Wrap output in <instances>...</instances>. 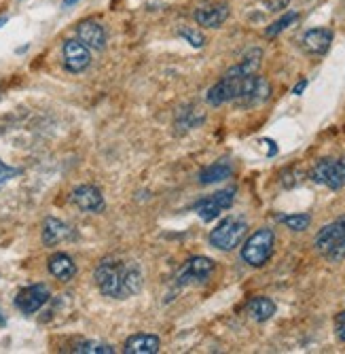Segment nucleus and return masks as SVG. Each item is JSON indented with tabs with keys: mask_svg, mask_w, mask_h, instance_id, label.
<instances>
[{
	"mask_svg": "<svg viewBox=\"0 0 345 354\" xmlns=\"http://www.w3.org/2000/svg\"><path fill=\"white\" fill-rule=\"evenodd\" d=\"M77 37L89 49L102 51L106 47V30L98 21H81L77 26Z\"/></svg>",
	"mask_w": 345,
	"mask_h": 354,
	"instance_id": "2eb2a0df",
	"label": "nucleus"
},
{
	"mask_svg": "<svg viewBox=\"0 0 345 354\" xmlns=\"http://www.w3.org/2000/svg\"><path fill=\"white\" fill-rule=\"evenodd\" d=\"M335 331H337V339L345 342V310L337 314L335 318Z\"/></svg>",
	"mask_w": 345,
	"mask_h": 354,
	"instance_id": "cd10ccee",
	"label": "nucleus"
},
{
	"mask_svg": "<svg viewBox=\"0 0 345 354\" xmlns=\"http://www.w3.org/2000/svg\"><path fill=\"white\" fill-rule=\"evenodd\" d=\"M246 312L257 323H265V320H269L275 314V304L269 297H253L246 306Z\"/></svg>",
	"mask_w": 345,
	"mask_h": 354,
	"instance_id": "aec40b11",
	"label": "nucleus"
},
{
	"mask_svg": "<svg viewBox=\"0 0 345 354\" xmlns=\"http://www.w3.org/2000/svg\"><path fill=\"white\" fill-rule=\"evenodd\" d=\"M305 87H307V79H301V81H299V83L295 85L293 93H295V95H301V93L305 91Z\"/></svg>",
	"mask_w": 345,
	"mask_h": 354,
	"instance_id": "c85d7f7f",
	"label": "nucleus"
},
{
	"mask_svg": "<svg viewBox=\"0 0 345 354\" xmlns=\"http://www.w3.org/2000/svg\"><path fill=\"white\" fill-rule=\"evenodd\" d=\"M277 221L282 225H286L288 230L293 232H305L309 225H311V216L307 212H299V214H282L277 216Z\"/></svg>",
	"mask_w": 345,
	"mask_h": 354,
	"instance_id": "4be33fe9",
	"label": "nucleus"
},
{
	"mask_svg": "<svg viewBox=\"0 0 345 354\" xmlns=\"http://www.w3.org/2000/svg\"><path fill=\"white\" fill-rule=\"evenodd\" d=\"M0 98H3V87H0Z\"/></svg>",
	"mask_w": 345,
	"mask_h": 354,
	"instance_id": "473e14b6",
	"label": "nucleus"
},
{
	"mask_svg": "<svg viewBox=\"0 0 345 354\" xmlns=\"http://www.w3.org/2000/svg\"><path fill=\"white\" fill-rule=\"evenodd\" d=\"M49 297H51V291L47 284H30L17 293L15 308L21 314H34L49 301Z\"/></svg>",
	"mask_w": 345,
	"mask_h": 354,
	"instance_id": "9d476101",
	"label": "nucleus"
},
{
	"mask_svg": "<svg viewBox=\"0 0 345 354\" xmlns=\"http://www.w3.org/2000/svg\"><path fill=\"white\" fill-rule=\"evenodd\" d=\"M248 232V223L244 216H227L210 232V244L218 250H233L241 244Z\"/></svg>",
	"mask_w": 345,
	"mask_h": 354,
	"instance_id": "20e7f679",
	"label": "nucleus"
},
{
	"mask_svg": "<svg viewBox=\"0 0 345 354\" xmlns=\"http://www.w3.org/2000/svg\"><path fill=\"white\" fill-rule=\"evenodd\" d=\"M72 204L77 208H81L83 212H89V214H98L106 208V202H104V196L98 187L93 185H81L72 191L70 196Z\"/></svg>",
	"mask_w": 345,
	"mask_h": 354,
	"instance_id": "9b49d317",
	"label": "nucleus"
},
{
	"mask_svg": "<svg viewBox=\"0 0 345 354\" xmlns=\"http://www.w3.org/2000/svg\"><path fill=\"white\" fill-rule=\"evenodd\" d=\"M93 280H96L100 293L104 297L112 299H128L140 293L144 284V276L138 268V263L128 261H110L104 259L96 272H93Z\"/></svg>",
	"mask_w": 345,
	"mask_h": 354,
	"instance_id": "f257e3e1",
	"label": "nucleus"
},
{
	"mask_svg": "<svg viewBox=\"0 0 345 354\" xmlns=\"http://www.w3.org/2000/svg\"><path fill=\"white\" fill-rule=\"evenodd\" d=\"M261 3L267 7V11L271 13H279V11H284L288 7L290 0H261Z\"/></svg>",
	"mask_w": 345,
	"mask_h": 354,
	"instance_id": "bb28decb",
	"label": "nucleus"
},
{
	"mask_svg": "<svg viewBox=\"0 0 345 354\" xmlns=\"http://www.w3.org/2000/svg\"><path fill=\"white\" fill-rule=\"evenodd\" d=\"M303 49L311 55H324L331 49L333 32L328 28H311L303 35Z\"/></svg>",
	"mask_w": 345,
	"mask_h": 354,
	"instance_id": "4468645a",
	"label": "nucleus"
},
{
	"mask_svg": "<svg viewBox=\"0 0 345 354\" xmlns=\"http://www.w3.org/2000/svg\"><path fill=\"white\" fill-rule=\"evenodd\" d=\"M299 19V13H295V11H288V13H284L279 19H275L267 30H265V37H269V39H273V37H277L279 32H284L288 26H293L295 21Z\"/></svg>",
	"mask_w": 345,
	"mask_h": 354,
	"instance_id": "5701e85b",
	"label": "nucleus"
},
{
	"mask_svg": "<svg viewBox=\"0 0 345 354\" xmlns=\"http://www.w3.org/2000/svg\"><path fill=\"white\" fill-rule=\"evenodd\" d=\"M77 3H79V0H61V9H70Z\"/></svg>",
	"mask_w": 345,
	"mask_h": 354,
	"instance_id": "c756f323",
	"label": "nucleus"
},
{
	"mask_svg": "<svg viewBox=\"0 0 345 354\" xmlns=\"http://www.w3.org/2000/svg\"><path fill=\"white\" fill-rule=\"evenodd\" d=\"M72 238V227L64 221L55 216H47L43 223V244L45 246H57L59 242H66Z\"/></svg>",
	"mask_w": 345,
	"mask_h": 354,
	"instance_id": "dca6fc26",
	"label": "nucleus"
},
{
	"mask_svg": "<svg viewBox=\"0 0 345 354\" xmlns=\"http://www.w3.org/2000/svg\"><path fill=\"white\" fill-rule=\"evenodd\" d=\"M231 174H233V166L229 162H216V164H212L199 172V183L201 185H214V183L231 178Z\"/></svg>",
	"mask_w": 345,
	"mask_h": 354,
	"instance_id": "412c9836",
	"label": "nucleus"
},
{
	"mask_svg": "<svg viewBox=\"0 0 345 354\" xmlns=\"http://www.w3.org/2000/svg\"><path fill=\"white\" fill-rule=\"evenodd\" d=\"M7 24V17H0V28H3Z\"/></svg>",
	"mask_w": 345,
	"mask_h": 354,
	"instance_id": "2f4dec72",
	"label": "nucleus"
},
{
	"mask_svg": "<svg viewBox=\"0 0 345 354\" xmlns=\"http://www.w3.org/2000/svg\"><path fill=\"white\" fill-rule=\"evenodd\" d=\"M273 244H275V234L269 227L257 230L250 236L244 246H241V259L250 268H263L273 254Z\"/></svg>",
	"mask_w": 345,
	"mask_h": 354,
	"instance_id": "7ed1b4c3",
	"label": "nucleus"
},
{
	"mask_svg": "<svg viewBox=\"0 0 345 354\" xmlns=\"http://www.w3.org/2000/svg\"><path fill=\"white\" fill-rule=\"evenodd\" d=\"M229 5L227 3H206V5H199L193 13L197 26H204V28H221L227 19H229Z\"/></svg>",
	"mask_w": 345,
	"mask_h": 354,
	"instance_id": "ddd939ff",
	"label": "nucleus"
},
{
	"mask_svg": "<svg viewBox=\"0 0 345 354\" xmlns=\"http://www.w3.org/2000/svg\"><path fill=\"white\" fill-rule=\"evenodd\" d=\"M7 323V320H5V316H3V310H0V327H3Z\"/></svg>",
	"mask_w": 345,
	"mask_h": 354,
	"instance_id": "7c9ffc66",
	"label": "nucleus"
},
{
	"mask_svg": "<svg viewBox=\"0 0 345 354\" xmlns=\"http://www.w3.org/2000/svg\"><path fill=\"white\" fill-rule=\"evenodd\" d=\"M311 180L318 183V185H324L333 191H339L345 187V157H324L320 162L311 168L309 172Z\"/></svg>",
	"mask_w": 345,
	"mask_h": 354,
	"instance_id": "39448f33",
	"label": "nucleus"
},
{
	"mask_svg": "<svg viewBox=\"0 0 345 354\" xmlns=\"http://www.w3.org/2000/svg\"><path fill=\"white\" fill-rule=\"evenodd\" d=\"M269 98H271L269 81L259 75H248L241 81V91H239V98L235 100V104L239 109H253V106L267 102Z\"/></svg>",
	"mask_w": 345,
	"mask_h": 354,
	"instance_id": "423d86ee",
	"label": "nucleus"
},
{
	"mask_svg": "<svg viewBox=\"0 0 345 354\" xmlns=\"http://www.w3.org/2000/svg\"><path fill=\"white\" fill-rule=\"evenodd\" d=\"M19 174V170L17 168H11V166H7L5 162H0V187L3 185H7L11 178H15Z\"/></svg>",
	"mask_w": 345,
	"mask_h": 354,
	"instance_id": "a878e982",
	"label": "nucleus"
},
{
	"mask_svg": "<svg viewBox=\"0 0 345 354\" xmlns=\"http://www.w3.org/2000/svg\"><path fill=\"white\" fill-rule=\"evenodd\" d=\"M214 272V261L208 259V257H191L189 261L184 263V268L178 272L176 276V286H189V284H197V282H206Z\"/></svg>",
	"mask_w": 345,
	"mask_h": 354,
	"instance_id": "6e6552de",
	"label": "nucleus"
},
{
	"mask_svg": "<svg viewBox=\"0 0 345 354\" xmlns=\"http://www.w3.org/2000/svg\"><path fill=\"white\" fill-rule=\"evenodd\" d=\"M180 37L189 43L191 47H195V49H201L204 45H206V37L201 35V32L197 30V28H182L180 30Z\"/></svg>",
	"mask_w": 345,
	"mask_h": 354,
	"instance_id": "393cba45",
	"label": "nucleus"
},
{
	"mask_svg": "<svg viewBox=\"0 0 345 354\" xmlns=\"http://www.w3.org/2000/svg\"><path fill=\"white\" fill-rule=\"evenodd\" d=\"M61 53H64V66L70 73H83L91 64V49L87 45H83L79 39L64 41Z\"/></svg>",
	"mask_w": 345,
	"mask_h": 354,
	"instance_id": "f8f14e48",
	"label": "nucleus"
},
{
	"mask_svg": "<svg viewBox=\"0 0 345 354\" xmlns=\"http://www.w3.org/2000/svg\"><path fill=\"white\" fill-rule=\"evenodd\" d=\"M235 202V189H223V191H216L214 196L201 198L199 202H195L193 210L201 216L204 223L214 221L216 216H221L225 210H229Z\"/></svg>",
	"mask_w": 345,
	"mask_h": 354,
	"instance_id": "0eeeda50",
	"label": "nucleus"
},
{
	"mask_svg": "<svg viewBox=\"0 0 345 354\" xmlns=\"http://www.w3.org/2000/svg\"><path fill=\"white\" fill-rule=\"evenodd\" d=\"M75 352H81V354H112L115 348L108 344H100V342H81V344H77Z\"/></svg>",
	"mask_w": 345,
	"mask_h": 354,
	"instance_id": "b1692460",
	"label": "nucleus"
},
{
	"mask_svg": "<svg viewBox=\"0 0 345 354\" xmlns=\"http://www.w3.org/2000/svg\"><path fill=\"white\" fill-rule=\"evenodd\" d=\"M161 348V339L150 333H138L132 335L130 339H125L123 352L125 354H157Z\"/></svg>",
	"mask_w": 345,
	"mask_h": 354,
	"instance_id": "f3484780",
	"label": "nucleus"
},
{
	"mask_svg": "<svg viewBox=\"0 0 345 354\" xmlns=\"http://www.w3.org/2000/svg\"><path fill=\"white\" fill-rule=\"evenodd\" d=\"M241 81H244V77L225 75L216 85H212L208 89V95H206L208 104L210 106H221V104H227V102H235L239 98V91H241Z\"/></svg>",
	"mask_w": 345,
	"mask_h": 354,
	"instance_id": "1a4fd4ad",
	"label": "nucleus"
},
{
	"mask_svg": "<svg viewBox=\"0 0 345 354\" xmlns=\"http://www.w3.org/2000/svg\"><path fill=\"white\" fill-rule=\"evenodd\" d=\"M47 268H49V274L53 278L61 280V282L72 280L75 274H77V263L72 261V257L66 254V252H55V254H51Z\"/></svg>",
	"mask_w": 345,
	"mask_h": 354,
	"instance_id": "a211bd4d",
	"label": "nucleus"
},
{
	"mask_svg": "<svg viewBox=\"0 0 345 354\" xmlns=\"http://www.w3.org/2000/svg\"><path fill=\"white\" fill-rule=\"evenodd\" d=\"M313 246H316V250L331 263L343 261L345 259V216H339L333 223L324 225L316 234Z\"/></svg>",
	"mask_w": 345,
	"mask_h": 354,
	"instance_id": "f03ea898",
	"label": "nucleus"
},
{
	"mask_svg": "<svg viewBox=\"0 0 345 354\" xmlns=\"http://www.w3.org/2000/svg\"><path fill=\"white\" fill-rule=\"evenodd\" d=\"M261 59H263V51L261 49H250L239 64H235L233 68H229L225 75L231 77H248V75H257V71L261 68Z\"/></svg>",
	"mask_w": 345,
	"mask_h": 354,
	"instance_id": "6ab92c4d",
	"label": "nucleus"
}]
</instances>
